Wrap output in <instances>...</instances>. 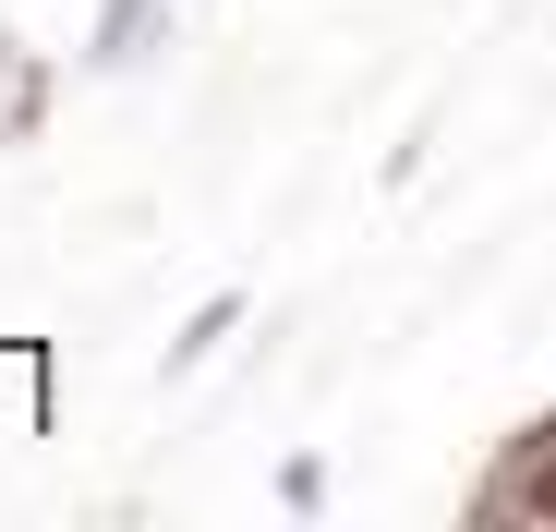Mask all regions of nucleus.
I'll list each match as a JSON object with an SVG mask.
<instances>
[{
  "label": "nucleus",
  "instance_id": "f257e3e1",
  "mask_svg": "<svg viewBox=\"0 0 556 532\" xmlns=\"http://www.w3.org/2000/svg\"><path fill=\"white\" fill-rule=\"evenodd\" d=\"M146 49H169V0H98V25H85V73H134Z\"/></svg>",
  "mask_w": 556,
  "mask_h": 532
},
{
  "label": "nucleus",
  "instance_id": "f03ea898",
  "mask_svg": "<svg viewBox=\"0 0 556 532\" xmlns=\"http://www.w3.org/2000/svg\"><path fill=\"white\" fill-rule=\"evenodd\" d=\"M242 315H254L242 291H206L194 315H181V339H169V376H206V364H218V351L242 339Z\"/></svg>",
  "mask_w": 556,
  "mask_h": 532
},
{
  "label": "nucleus",
  "instance_id": "7ed1b4c3",
  "mask_svg": "<svg viewBox=\"0 0 556 532\" xmlns=\"http://www.w3.org/2000/svg\"><path fill=\"white\" fill-rule=\"evenodd\" d=\"M37 122H49V73L25 61V37H13V25H0V134H13V145H25Z\"/></svg>",
  "mask_w": 556,
  "mask_h": 532
},
{
  "label": "nucleus",
  "instance_id": "20e7f679",
  "mask_svg": "<svg viewBox=\"0 0 556 532\" xmlns=\"http://www.w3.org/2000/svg\"><path fill=\"white\" fill-rule=\"evenodd\" d=\"M278 508H291V520L327 508V460H315V448H303V460H278Z\"/></svg>",
  "mask_w": 556,
  "mask_h": 532
}]
</instances>
